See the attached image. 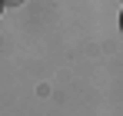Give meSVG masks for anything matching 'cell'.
Instances as JSON below:
<instances>
[{"mask_svg": "<svg viewBox=\"0 0 123 116\" xmlns=\"http://www.w3.org/2000/svg\"><path fill=\"white\" fill-rule=\"evenodd\" d=\"M120 30H123V13H120Z\"/></svg>", "mask_w": 123, "mask_h": 116, "instance_id": "obj_1", "label": "cell"}, {"mask_svg": "<svg viewBox=\"0 0 123 116\" xmlns=\"http://www.w3.org/2000/svg\"><path fill=\"white\" fill-rule=\"evenodd\" d=\"M0 7H3V0H0Z\"/></svg>", "mask_w": 123, "mask_h": 116, "instance_id": "obj_2", "label": "cell"}]
</instances>
